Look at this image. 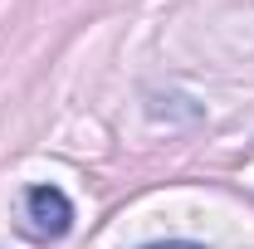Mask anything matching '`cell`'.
<instances>
[{
    "instance_id": "cell-1",
    "label": "cell",
    "mask_w": 254,
    "mask_h": 249,
    "mask_svg": "<svg viewBox=\"0 0 254 249\" xmlns=\"http://www.w3.org/2000/svg\"><path fill=\"white\" fill-rule=\"evenodd\" d=\"M25 220L39 240H59L73 225V200L59 186H30L25 190Z\"/></svg>"
},
{
    "instance_id": "cell-2",
    "label": "cell",
    "mask_w": 254,
    "mask_h": 249,
    "mask_svg": "<svg viewBox=\"0 0 254 249\" xmlns=\"http://www.w3.org/2000/svg\"><path fill=\"white\" fill-rule=\"evenodd\" d=\"M142 249H205V245H195V240H152Z\"/></svg>"
}]
</instances>
